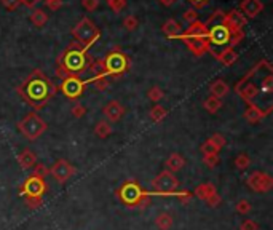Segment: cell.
<instances>
[{
	"mask_svg": "<svg viewBox=\"0 0 273 230\" xmlns=\"http://www.w3.org/2000/svg\"><path fill=\"white\" fill-rule=\"evenodd\" d=\"M208 29V42H210V53L216 56L225 48H235L244 39L243 29L228 21L225 11L216 10L210 19L205 23Z\"/></svg>",
	"mask_w": 273,
	"mask_h": 230,
	"instance_id": "cell-1",
	"label": "cell"
},
{
	"mask_svg": "<svg viewBox=\"0 0 273 230\" xmlns=\"http://www.w3.org/2000/svg\"><path fill=\"white\" fill-rule=\"evenodd\" d=\"M57 91H59L57 86L42 69H34L24 78V82L16 86V93L34 111H42L43 107H47Z\"/></svg>",
	"mask_w": 273,
	"mask_h": 230,
	"instance_id": "cell-2",
	"label": "cell"
},
{
	"mask_svg": "<svg viewBox=\"0 0 273 230\" xmlns=\"http://www.w3.org/2000/svg\"><path fill=\"white\" fill-rule=\"evenodd\" d=\"M93 58L90 55V50L82 47L80 43L72 42L61 52V55L56 58L55 72L56 77L66 78V77H80L90 69V64Z\"/></svg>",
	"mask_w": 273,
	"mask_h": 230,
	"instance_id": "cell-3",
	"label": "cell"
},
{
	"mask_svg": "<svg viewBox=\"0 0 273 230\" xmlns=\"http://www.w3.org/2000/svg\"><path fill=\"white\" fill-rule=\"evenodd\" d=\"M19 195L26 200V205L29 210H39V208L43 205V197L48 192V184L45 181V177L37 174V172H31L21 185L18 187Z\"/></svg>",
	"mask_w": 273,
	"mask_h": 230,
	"instance_id": "cell-4",
	"label": "cell"
},
{
	"mask_svg": "<svg viewBox=\"0 0 273 230\" xmlns=\"http://www.w3.org/2000/svg\"><path fill=\"white\" fill-rule=\"evenodd\" d=\"M117 198L129 210L134 208H147L152 200V192H147L144 187L136 181V179H128L121 184L117 192H115Z\"/></svg>",
	"mask_w": 273,
	"mask_h": 230,
	"instance_id": "cell-5",
	"label": "cell"
},
{
	"mask_svg": "<svg viewBox=\"0 0 273 230\" xmlns=\"http://www.w3.org/2000/svg\"><path fill=\"white\" fill-rule=\"evenodd\" d=\"M176 40L184 42L187 48L190 50L193 56L201 58L206 53H210V42H208V29L205 23L201 21H195L189 27L182 31V34L179 35Z\"/></svg>",
	"mask_w": 273,
	"mask_h": 230,
	"instance_id": "cell-6",
	"label": "cell"
},
{
	"mask_svg": "<svg viewBox=\"0 0 273 230\" xmlns=\"http://www.w3.org/2000/svg\"><path fill=\"white\" fill-rule=\"evenodd\" d=\"M103 59V72L104 77H115L118 78L121 75H125L126 72L131 67V59L121 52V48L113 47L110 52H107V55Z\"/></svg>",
	"mask_w": 273,
	"mask_h": 230,
	"instance_id": "cell-7",
	"label": "cell"
},
{
	"mask_svg": "<svg viewBox=\"0 0 273 230\" xmlns=\"http://www.w3.org/2000/svg\"><path fill=\"white\" fill-rule=\"evenodd\" d=\"M72 37L75 39L77 43H80L85 48H91L95 43L101 39V31L99 27L93 23L90 18H82L78 23L72 27Z\"/></svg>",
	"mask_w": 273,
	"mask_h": 230,
	"instance_id": "cell-8",
	"label": "cell"
},
{
	"mask_svg": "<svg viewBox=\"0 0 273 230\" xmlns=\"http://www.w3.org/2000/svg\"><path fill=\"white\" fill-rule=\"evenodd\" d=\"M47 128H48L47 121L43 118H40L35 112H29L23 120L18 121L19 133L29 141L39 139L40 136L47 131Z\"/></svg>",
	"mask_w": 273,
	"mask_h": 230,
	"instance_id": "cell-9",
	"label": "cell"
},
{
	"mask_svg": "<svg viewBox=\"0 0 273 230\" xmlns=\"http://www.w3.org/2000/svg\"><path fill=\"white\" fill-rule=\"evenodd\" d=\"M179 187V179L174 172L168 170H163L160 174H157L152 179V195H162V197H174Z\"/></svg>",
	"mask_w": 273,
	"mask_h": 230,
	"instance_id": "cell-10",
	"label": "cell"
},
{
	"mask_svg": "<svg viewBox=\"0 0 273 230\" xmlns=\"http://www.w3.org/2000/svg\"><path fill=\"white\" fill-rule=\"evenodd\" d=\"M86 85H88V82L82 80L80 77H66V78H62V83L57 90H59L69 101H77L85 93Z\"/></svg>",
	"mask_w": 273,
	"mask_h": 230,
	"instance_id": "cell-11",
	"label": "cell"
},
{
	"mask_svg": "<svg viewBox=\"0 0 273 230\" xmlns=\"http://www.w3.org/2000/svg\"><path fill=\"white\" fill-rule=\"evenodd\" d=\"M246 185L256 193H267L273 187V177L269 174V172L253 171L246 179Z\"/></svg>",
	"mask_w": 273,
	"mask_h": 230,
	"instance_id": "cell-12",
	"label": "cell"
},
{
	"mask_svg": "<svg viewBox=\"0 0 273 230\" xmlns=\"http://www.w3.org/2000/svg\"><path fill=\"white\" fill-rule=\"evenodd\" d=\"M48 171L59 184H66L69 179L77 174V168L70 162L64 160V158H59L57 162H55L53 167L48 168Z\"/></svg>",
	"mask_w": 273,
	"mask_h": 230,
	"instance_id": "cell-13",
	"label": "cell"
},
{
	"mask_svg": "<svg viewBox=\"0 0 273 230\" xmlns=\"http://www.w3.org/2000/svg\"><path fill=\"white\" fill-rule=\"evenodd\" d=\"M193 195L200 198L201 201H205V203L211 208H218L222 201L220 195L218 193V189H216V185L213 182H203V184L197 185Z\"/></svg>",
	"mask_w": 273,
	"mask_h": 230,
	"instance_id": "cell-14",
	"label": "cell"
},
{
	"mask_svg": "<svg viewBox=\"0 0 273 230\" xmlns=\"http://www.w3.org/2000/svg\"><path fill=\"white\" fill-rule=\"evenodd\" d=\"M273 107H269L267 111H262L257 104H254L253 101L251 103H246V111H244V120L251 125L259 123L261 120H264L269 114H272Z\"/></svg>",
	"mask_w": 273,
	"mask_h": 230,
	"instance_id": "cell-15",
	"label": "cell"
},
{
	"mask_svg": "<svg viewBox=\"0 0 273 230\" xmlns=\"http://www.w3.org/2000/svg\"><path fill=\"white\" fill-rule=\"evenodd\" d=\"M240 11L246 19H254L264 11V2L262 0H241Z\"/></svg>",
	"mask_w": 273,
	"mask_h": 230,
	"instance_id": "cell-16",
	"label": "cell"
},
{
	"mask_svg": "<svg viewBox=\"0 0 273 230\" xmlns=\"http://www.w3.org/2000/svg\"><path fill=\"white\" fill-rule=\"evenodd\" d=\"M125 107L121 106L118 101H110L103 107V114L106 115V120L109 123H115V121H120L121 117L125 115Z\"/></svg>",
	"mask_w": 273,
	"mask_h": 230,
	"instance_id": "cell-17",
	"label": "cell"
},
{
	"mask_svg": "<svg viewBox=\"0 0 273 230\" xmlns=\"http://www.w3.org/2000/svg\"><path fill=\"white\" fill-rule=\"evenodd\" d=\"M238 93V96L244 101V103H251L257 95H259V86L253 82H246L244 85H241L240 88L235 90Z\"/></svg>",
	"mask_w": 273,
	"mask_h": 230,
	"instance_id": "cell-18",
	"label": "cell"
},
{
	"mask_svg": "<svg viewBox=\"0 0 273 230\" xmlns=\"http://www.w3.org/2000/svg\"><path fill=\"white\" fill-rule=\"evenodd\" d=\"M18 163L23 170H32L37 165V154L31 149H23L18 155Z\"/></svg>",
	"mask_w": 273,
	"mask_h": 230,
	"instance_id": "cell-19",
	"label": "cell"
},
{
	"mask_svg": "<svg viewBox=\"0 0 273 230\" xmlns=\"http://www.w3.org/2000/svg\"><path fill=\"white\" fill-rule=\"evenodd\" d=\"M214 58L222 64V66L230 67L236 62V59H238V53L235 52V48H225V50H222L220 53L216 55Z\"/></svg>",
	"mask_w": 273,
	"mask_h": 230,
	"instance_id": "cell-20",
	"label": "cell"
},
{
	"mask_svg": "<svg viewBox=\"0 0 273 230\" xmlns=\"http://www.w3.org/2000/svg\"><path fill=\"white\" fill-rule=\"evenodd\" d=\"M164 167H166L168 171L174 172V174H176L177 171H181V170L185 167V158H184L181 154L174 152V154H171V155L166 158V162H164Z\"/></svg>",
	"mask_w": 273,
	"mask_h": 230,
	"instance_id": "cell-21",
	"label": "cell"
},
{
	"mask_svg": "<svg viewBox=\"0 0 273 230\" xmlns=\"http://www.w3.org/2000/svg\"><path fill=\"white\" fill-rule=\"evenodd\" d=\"M162 31H163V34L166 35L168 39H177L179 35L182 34V27H181V24L177 23L176 19H166L164 21V24L162 26Z\"/></svg>",
	"mask_w": 273,
	"mask_h": 230,
	"instance_id": "cell-22",
	"label": "cell"
},
{
	"mask_svg": "<svg viewBox=\"0 0 273 230\" xmlns=\"http://www.w3.org/2000/svg\"><path fill=\"white\" fill-rule=\"evenodd\" d=\"M210 91H211V96L218 98V99H222V98H225L228 95L230 86L227 85V82L222 80V78H218V80H214L210 85Z\"/></svg>",
	"mask_w": 273,
	"mask_h": 230,
	"instance_id": "cell-23",
	"label": "cell"
},
{
	"mask_svg": "<svg viewBox=\"0 0 273 230\" xmlns=\"http://www.w3.org/2000/svg\"><path fill=\"white\" fill-rule=\"evenodd\" d=\"M31 23L35 27H43L48 23V13L42 8H34V11L31 13Z\"/></svg>",
	"mask_w": 273,
	"mask_h": 230,
	"instance_id": "cell-24",
	"label": "cell"
},
{
	"mask_svg": "<svg viewBox=\"0 0 273 230\" xmlns=\"http://www.w3.org/2000/svg\"><path fill=\"white\" fill-rule=\"evenodd\" d=\"M112 125L109 123L107 120H101V121H98L96 123V126H95V134L98 136V138H101V139H106V138H109V136L112 134Z\"/></svg>",
	"mask_w": 273,
	"mask_h": 230,
	"instance_id": "cell-25",
	"label": "cell"
},
{
	"mask_svg": "<svg viewBox=\"0 0 273 230\" xmlns=\"http://www.w3.org/2000/svg\"><path fill=\"white\" fill-rule=\"evenodd\" d=\"M166 115H168V111L164 109L162 104H155L152 109L149 111V117L152 121H155V123H162V121L166 118Z\"/></svg>",
	"mask_w": 273,
	"mask_h": 230,
	"instance_id": "cell-26",
	"label": "cell"
},
{
	"mask_svg": "<svg viewBox=\"0 0 273 230\" xmlns=\"http://www.w3.org/2000/svg\"><path fill=\"white\" fill-rule=\"evenodd\" d=\"M172 224H174V221H172V216L169 213H160L155 219V226L160 230H169Z\"/></svg>",
	"mask_w": 273,
	"mask_h": 230,
	"instance_id": "cell-27",
	"label": "cell"
},
{
	"mask_svg": "<svg viewBox=\"0 0 273 230\" xmlns=\"http://www.w3.org/2000/svg\"><path fill=\"white\" fill-rule=\"evenodd\" d=\"M225 16L228 18V21H232V23L235 24V26H238V27H244L248 24V19L243 16V13L240 11V10H232V11H228V13H225Z\"/></svg>",
	"mask_w": 273,
	"mask_h": 230,
	"instance_id": "cell-28",
	"label": "cell"
},
{
	"mask_svg": "<svg viewBox=\"0 0 273 230\" xmlns=\"http://www.w3.org/2000/svg\"><path fill=\"white\" fill-rule=\"evenodd\" d=\"M203 107H205L206 112L216 114V112H218V111L220 109V107H222V99H218V98H214V96H210V98L205 99Z\"/></svg>",
	"mask_w": 273,
	"mask_h": 230,
	"instance_id": "cell-29",
	"label": "cell"
},
{
	"mask_svg": "<svg viewBox=\"0 0 273 230\" xmlns=\"http://www.w3.org/2000/svg\"><path fill=\"white\" fill-rule=\"evenodd\" d=\"M147 98L152 101V103H160V101L164 98V91L160 88V86H152L149 91H147Z\"/></svg>",
	"mask_w": 273,
	"mask_h": 230,
	"instance_id": "cell-30",
	"label": "cell"
},
{
	"mask_svg": "<svg viewBox=\"0 0 273 230\" xmlns=\"http://www.w3.org/2000/svg\"><path fill=\"white\" fill-rule=\"evenodd\" d=\"M249 165H251V158L246 154H238V155H236V158H235V167L238 168L240 171L248 170Z\"/></svg>",
	"mask_w": 273,
	"mask_h": 230,
	"instance_id": "cell-31",
	"label": "cell"
},
{
	"mask_svg": "<svg viewBox=\"0 0 273 230\" xmlns=\"http://www.w3.org/2000/svg\"><path fill=\"white\" fill-rule=\"evenodd\" d=\"M86 82H88V85L95 83L98 91H104V90H107V86H109V80H107V77H91Z\"/></svg>",
	"mask_w": 273,
	"mask_h": 230,
	"instance_id": "cell-32",
	"label": "cell"
},
{
	"mask_svg": "<svg viewBox=\"0 0 273 230\" xmlns=\"http://www.w3.org/2000/svg\"><path fill=\"white\" fill-rule=\"evenodd\" d=\"M138 26H139V21H138V18L134 16V14H128V16H125V19H123V27L126 29V31L133 32V31H136V29H138Z\"/></svg>",
	"mask_w": 273,
	"mask_h": 230,
	"instance_id": "cell-33",
	"label": "cell"
},
{
	"mask_svg": "<svg viewBox=\"0 0 273 230\" xmlns=\"http://www.w3.org/2000/svg\"><path fill=\"white\" fill-rule=\"evenodd\" d=\"M107 6L113 11V13H120L125 10L126 6V0H106Z\"/></svg>",
	"mask_w": 273,
	"mask_h": 230,
	"instance_id": "cell-34",
	"label": "cell"
},
{
	"mask_svg": "<svg viewBox=\"0 0 273 230\" xmlns=\"http://www.w3.org/2000/svg\"><path fill=\"white\" fill-rule=\"evenodd\" d=\"M251 210H253V206H251V203L248 200H240L238 203L235 205V211L238 213V214H248L251 213Z\"/></svg>",
	"mask_w": 273,
	"mask_h": 230,
	"instance_id": "cell-35",
	"label": "cell"
},
{
	"mask_svg": "<svg viewBox=\"0 0 273 230\" xmlns=\"http://www.w3.org/2000/svg\"><path fill=\"white\" fill-rule=\"evenodd\" d=\"M203 163L206 165L208 168H216L219 163V154H206L203 155Z\"/></svg>",
	"mask_w": 273,
	"mask_h": 230,
	"instance_id": "cell-36",
	"label": "cell"
},
{
	"mask_svg": "<svg viewBox=\"0 0 273 230\" xmlns=\"http://www.w3.org/2000/svg\"><path fill=\"white\" fill-rule=\"evenodd\" d=\"M200 149H201V154H203V155H206V154H219L220 152V150L216 147L210 139H206L203 144H201Z\"/></svg>",
	"mask_w": 273,
	"mask_h": 230,
	"instance_id": "cell-37",
	"label": "cell"
},
{
	"mask_svg": "<svg viewBox=\"0 0 273 230\" xmlns=\"http://www.w3.org/2000/svg\"><path fill=\"white\" fill-rule=\"evenodd\" d=\"M70 114L74 115L75 118H82L83 115H86V107L82 103H75L74 106H72Z\"/></svg>",
	"mask_w": 273,
	"mask_h": 230,
	"instance_id": "cell-38",
	"label": "cell"
},
{
	"mask_svg": "<svg viewBox=\"0 0 273 230\" xmlns=\"http://www.w3.org/2000/svg\"><path fill=\"white\" fill-rule=\"evenodd\" d=\"M210 141H211V142H213L214 146L218 147L219 150H220L222 147H224V146H225V142H227V141H225V138H224V136H222L220 133H214V134L211 136V138H210Z\"/></svg>",
	"mask_w": 273,
	"mask_h": 230,
	"instance_id": "cell-39",
	"label": "cell"
},
{
	"mask_svg": "<svg viewBox=\"0 0 273 230\" xmlns=\"http://www.w3.org/2000/svg\"><path fill=\"white\" fill-rule=\"evenodd\" d=\"M259 91H264V93H272L273 91V77L272 75H267L262 80L261 83V90Z\"/></svg>",
	"mask_w": 273,
	"mask_h": 230,
	"instance_id": "cell-40",
	"label": "cell"
},
{
	"mask_svg": "<svg viewBox=\"0 0 273 230\" xmlns=\"http://www.w3.org/2000/svg\"><path fill=\"white\" fill-rule=\"evenodd\" d=\"M174 197H177V200L181 201L182 205H187V203H190V200H192V197H193V193L192 192H189V190H182V192H176V195Z\"/></svg>",
	"mask_w": 273,
	"mask_h": 230,
	"instance_id": "cell-41",
	"label": "cell"
},
{
	"mask_svg": "<svg viewBox=\"0 0 273 230\" xmlns=\"http://www.w3.org/2000/svg\"><path fill=\"white\" fill-rule=\"evenodd\" d=\"M182 18H184V21H187L189 24H192V23H195V21H198V13H197L195 8H190V10H187V11L182 14Z\"/></svg>",
	"mask_w": 273,
	"mask_h": 230,
	"instance_id": "cell-42",
	"label": "cell"
},
{
	"mask_svg": "<svg viewBox=\"0 0 273 230\" xmlns=\"http://www.w3.org/2000/svg\"><path fill=\"white\" fill-rule=\"evenodd\" d=\"M240 230H259V224L253 219H244L240 224Z\"/></svg>",
	"mask_w": 273,
	"mask_h": 230,
	"instance_id": "cell-43",
	"label": "cell"
},
{
	"mask_svg": "<svg viewBox=\"0 0 273 230\" xmlns=\"http://www.w3.org/2000/svg\"><path fill=\"white\" fill-rule=\"evenodd\" d=\"M0 3H2L3 6L8 11H14V10H18V6L21 5L19 0H0Z\"/></svg>",
	"mask_w": 273,
	"mask_h": 230,
	"instance_id": "cell-44",
	"label": "cell"
},
{
	"mask_svg": "<svg viewBox=\"0 0 273 230\" xmlns=\"http://www.w3.org/2000/svg\"><path fill=\"white\" fill-rule=\"evenodd\" d=\"M82 6L86 11H95L99 6V0H82Z\"/></svg>",
	"mask_w": 273,
	"mask_h": 230,
	"instance_id": "cell-45",
	"label": "cell"
},
{
	"mask_svg": "<svg viewBox=\"0 0 273 230\" xmlns=\"http://www.w3.org/2000/svg\"><path fill=\"white\" fill-rule=\"evenodd\" d=\"M43 2L52 11H57L62 6V0H43Z\"/></svg>",
	"mask_w": 273,
	"mask_h": 230,
	"instance_id": "cell-46",
	"label": "cell"
},
{
	"mask_svg": "<svg viewBox=\"0 0 273 230\" xmlns=\"http://www.w3.org/2000/svg\"><path fill=\"white\" fill-rule=\"evenodd\" d=\"M187 2H189L195 10H200V8H205L211 0H187Z\"/></svg>",
	"mask_w": 273,
	"mask_h": 230,
	"instance_id": "cell-47",
	"label": "cell"
},
{
	"mask_svg": "<svg viewBox=\"0 0 273 230\" xmlns=\"http://www.w3.org/2000/svg\"><path fill=\"white\" fill-rule=\"evenodd\" d=\"M32 171H34V172H37V174H40V176H43V177H47V176L50 174L48 168H47V167H43V165H40V163L35 165V167L32 168Z\"/></svg>",
	"mask_w": 273,
	"mask_h": 230,
	"instance_id": "cell-48",
	"label": "cell"
},
{
	"mask_svg": "<svg viewBox=\"0 0 273 230\" xmlns=\"http://www.w3.org/2000/svg\"><path fill=\"white\" fill-rule=\"evenodd\" d=\"M21 2V5H24V6H27V8H35L42 0H19Z\"/></svg>",
	"mask_w": 273,
	"mask_h": 230,
	"instance_id": "cell-49",
	"label": "cell"
},
{
	"mask_svg": "<svg viewBox=\"0 0 273 230\" xmlns=\"http://www.w3.org/2000/svg\"><path fill=\"white\" fill-rule=\"evenodd\" d=\"M160 2L164 5V6H171L172 3H174L176 2V0H160Z\"/></svg>",
	"mask_w": 273,
	"mask_h": 230,
	"instance_id": "cell-50",
	"label": "cell"
}]
</instances>
